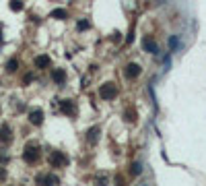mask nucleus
<instances>
[{
    "instance_id": "15",
    "label": "nucleus",
    "mask_w": 206,
    "mask_h": 186,
    "mask_svg": "<svg viewBox=\"0 0 206 186\" xmlns=\"http://www.w3.org/2000/svg\"><path fill=\"white\" fill-rule=\"evenodd\" d=\"M97 132H99V128H93V130H91V137H89V139H91V141H95V139H97Z\"/></svg>"
},
{
    "instance_id": "2",
    "label": "nucleus",
    "mask_w": 206,
    "mask_h": 186,
    "mask_svg": "<svg viewBox=\"0 0 206 186\" xmlns=\"http://www.w3.org/2000/svg\"><path fill=\"white\" fill-rule=\"evenodd\" d=\"M31 122H33V124H41V112H39V110L31 112Z\"/></svg>"
},
{
    "instance_id": "16",
    "label": "nucleus",
    "mask_w": 206,
    "mask_h": 186,
    "mask_svg": "<svg viewBox=\"0 0 206 186\" xmlns=\"http://www.w3.org/2000/svg\"><path fill=\"white\" fill-rule=\"evenodd\" d=\"M87 27H89L87 21H81V23H79V29H87Z\"/></svg>"
},
{
    "instance_id": "14",
    "label": "nucleus",
    "mask_w": 206,
    "mask_h": 186,
    "mask_svg": "<svg viewBox=\"0 0 206 186\" xmlns=\"http://www.w3.org/2000/svg\"><path fill=\"white\" fill-rule=\"evenodd\" d=\"M52 161H54V163H60V161H64V157H62V155H58V153H56L54 157H52Z\"/></svg>"
},
{
    "instance_id": "11",
    "label": "nucleus",
    "mask_w": 206,
    "mask_h": 186,
    "mask_svg": "<svg viewBox=\"0 0 206 186\" xmlns=\"http://www.w3.org/2000/svg\"><path fill=\"white\" fill-rule=\"evenodd\" d=\"M62 110H64V112H68V114H72V112H74V108H72V103H66V101L62 103Z\"/></svg>"
},
{
    "instance_id": "9",
    "label": "nucleus",
    "mask_w": 206,
    "mask_h": 186,
    "mask_svg": "<svg viewBox=\"0 0 206 186\" xmlns=\"http://www.w3.org/2000/svg\"><path fill=\"white\" fill-rule=\"evenodd\" d=\"M169 48L173 50V52L177 50V37H175V35H173V37H169Z\"/></svg>"
},
{
    "instance_id": "13",
    "label": "nucleus",
    "mask_w": 206,
    "mask_h": 186,
    "mask_svg": "<svg viewBox=\"0 0 206 186\" xmlns=\"http://www.w3.org/2000/svg\"><path fill=\"white\" fill-rule=\"evenodd\" d=\"M11 8H13V11H21V8H23V4H21V2H17V0H15V2L11 4Z\"/></svg>"
},
{
    "instance_id": "6",
    "label": "nucleus",
    "mask_w": 206,
    "mask_h": 186,
    "mask_svg": "<svg viewBox=\"0 0 206 186\" xmlns=\"http://www.w3.org/2000/svg\"><path fill=\"white\" fill-rule=\"evenodd\" d=\"M35 64H37V66H48L50 60H48L46 56H39V58H35Z\"/></svg>"
},
{
    "instance_id": "7",
    "label": "nucleus",
    "mask_w": 206,
    "mask_h": 186,
    "mask_svg": "<svg viewBox=\"0 0 206 186\" xmlns=\"http://www.w3.org/2000/svg\"><path fill=\"white\" fill-rule=\"evenodd\" d=\"M52 17H56V19H64V17H66V13L62 11V8H56V11L52 13Z\"/></svg>"
},
{
    "instance_id": "4",
    "label": "nucleus",
    "mask_w": 206,
    "mask_h": 186,
    "mask_svg": "<svg viewBox=\"0 0 206 186\" xmlns=\"http://www.w3.org/2000/svg\"><path fill=\"white\" fill-rule=\"evenodd\" d=\"M39 182H58V178H56V176L54 174H48V176H41V178H39Z\"/></svg>"
},
{
    "instance_id": "5",
    "label": "nucleus",
    "mask_w": 206,
    "mask_h": 186,
    "mask_svg": "<svg viewBox=\"0 0 206 186\" xmlns=\"http://www.w3.org/2000/svg\"><path fill=\"white\" fill-rule=\"evenodd\" d=\"M130 172H132L134 176H138V174L142 172V167H140V163H138V161H134V163H132V167H130Z\"/></svg>"
},
{
    "instance_id": "1",
    "label": "nucleus",
    "mask_w": 206,
    "mask_h": 186,
    "mask_svg": "<svg viewBox=\"0 0 206 186\" xmlns=\"http://www.w3.org/2000/svg\"><path fill=\"white\" fill-rule=\"evenodd\" d=\"M144 48H147V50H151V52H153V54H157V52H159V48H157V43H154L153 39H144Z\"/></svg>"
},
{
    "instance_id": "8",
    "label": "nucleus",
    "mask_w": 206,
    "mask_h": 186,
    "mask_svg": "<svg viewBox=\"0 0 206 186\" xmlns=\"http://www.w3.org/2000/svg\"><path fill=\"white\" fill-rule=\"evenodd\" d=\"M62 79H64V73H62V70H56V73H54V81L56 83H62Z\"/></svg>"
},
{
    "instance_id": "3",
    "label": "nucleus",
    "mask_w": 206,
    "mask_h": 186,
    "mask_svg": "<svg viewBox=\"0 0 206 186\" xmlns=\"http://www.w3.org/2000/svg\"><path fill=\"white\" fill-rule=\"evenodd\" d=\"M138 75H140V70H138V66H136V64L128 66V77H138Z\"/></svg>"
},
{
    "instance_id": "10",
    "label": "nucleus",
    "mask_w": 206,
    "mask_h": 186,
    "mask_svg": "<svg viewBox=\"0 0 206 186\" xmlns=\"http://www.w3.org/2000/svg\"><path fill=\"white\" fill-rule=\"evenodd\" d=\"M114 93H116V91H114V89H111V87H105V89H103V91H101V95H103V97H111V95H114Z\"/></svg>"
},
{
    "instance_id": "12",
    "label": "nucleus",
    "mask_w": 206,
    "mask_h": 186,
    "mask_svg": "<svg viewBox=\"0 0 206 186\" xmlns=\"http://www.w3.org/2000/svg\"><path fill=\"white\" fill-rule=\"evenodd\" d=\"M6 68H8V70H17V60H8Z\"/></svg>"
}]
</instances>
